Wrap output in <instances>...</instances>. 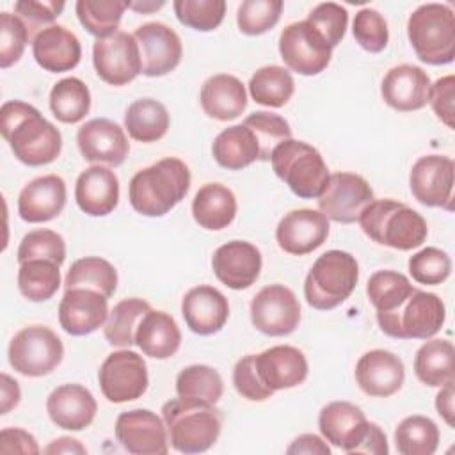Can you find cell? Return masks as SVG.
Masks as SVG:
<instances>
[{
	"label": "cell",
	"mask_w": 455,
	"mask_h": 455,
	"mask_svg": "<svg viewBox=\"0 0 455 455\" xmlns=\"http://www.w3.org/2000/svg\"><path fill=\"white\" fill-rule=\"evenodd\" d=\"M190 171L180 158L167 156L133 174L128 199L135 212L146 217L169 213L188 192Z\"/></svg>",
	"instance_id": "2"
},
{
	"label": "cell",
	"mask_w": 455,
	"mask_h": 455,
	"mask_svg": "<svg viewBox=\"0 0 455 455\" xmlns=\"http://www.w3.org/2000/svg\"><path fill=\"white\" fill-rule=\"evenodd\" d=\"M151 309L149 302L144 299H123L117 302L103 325V334L107 341L114 347H132L135 345V332L142 316Z\"/></svg>",
	"instance_id": "41"
},
{
	"label": "cell",
	"mask_w": 455,
	"mask_h": 455,
	"mask_svg": "<svg viewBox=\"0 0 455 455\" xmlns=\"http://www.w3.org/2000/svg\"><path fill=\"white\" fill-rule=\"evenodd\" d=\"M66 196V183L60 176H39L21 188L18 196V213L30 224L48 222L64 210Z\"/></svg>",
	"instance_id": "28"
},
{
	"label": "cell",
	"mask_w": 455,
	"mask_h": 455,
	"mask_svg": "<svg viewBox=\"0 0 455 455\" xmlns=\"http://www.w3.org/2000/svg\"><path fill=\"white\" fill-rule=\"evenodd\" d=\"M407 36L416 57L430 66L455 59V14L446 4H423L407 21Z\"/></svg>",
	"instance_id": "6"
},
{
	"label": "cell",
	"mask_w": 455,
	"mask_h": 455,
	"mask_svg": "<svg viewBox=\"0 0 455 455\" xmlns=\"http://www.w3.org/2000/svg\"><path fill=\"white\" fill-rule=\"evenodd\" d=\"M9 364L25 377L52 373L64 357L60 338L44 325L23 327L9 343Z\"/></svg>",
	"instance_id": "9"
},
{
	"label": "cell",
	"mask_w": 455,
	"mask_h": 455,
	"mask_svg": "<svg viewBox=\"0 0 455 455\" xmlns=\"http://www.w3.org/2000/svg\"><path fill=\"white\" fill-rule=\"evenodd\" d=\"M178 398L192 403L215 405L224 393L220 373L206 364H190L176 377Z\"/></svg>",
	"instance_id": "37"
},
{
	"label": "cell",
	"mask_w": 455,
	"mask_h": 455,
	"mask_svg": "<svg viewBox=\"0 0 455 455\" xmlns=\"http://www.w3.org/2000/svg\"><path fill=\"white\" fill-rule=\"evenodd\" d=\"M91 108L89 87L76 76L59 80L50 91V110L66 124L80 123Z\"/></svg>",
	"instance_id": "40"
},
{
	"label": "cell",
	"mask_w": 455,
	"mask_h": 455,
	"mask_svg": "<svg viewBox=\"0 0 455 455\" xmlns=\"http://www.w3.org/2000/svg\"><path fill=\"white\" fill-rule=\"evenodd\" d=\"M64 288H89L110 299L117 288V272L110 261L100 256H85L69 267Z\"/></svg>",
	"instance_id": "38"
},
{
	"label": "cell",
	"mask_w": 455,
	"mask_h": 455,
	"mask_svg": "<svg viewBox=\"0 0 455 455\" xmlns=\"http://www.w3.org/2000/svg\"><path fill=\"white\" fill-rule=\"evenodd\" d=\"M135 345L148 357L169 359L181 345V332L169 313L149 309L137 327Z\"/></svg>",
	"instance_id": "32"
},
{
	"label": "cell",
	"mask_w": 455,
	"mask_h": 455,
	"mask_svg": "<svg viewBox=\"0 0 455 455\" xmlns=\"http://www.w3.org/2000/svg\"><path fill=\"white\" fill-rule=\"evenodd\" d=\"M409 274L419 284H441L451 274L450 256L437 247H425L411 256Z\"/></svg>",
	"instance_id": "50"
},
{
	"label": "cell",
	"mask_w": 455,
	"mask_h": 455,
	"mask_svg": "<svg viewBox=\"0 0 455 455\" xmlns=\"http://www.w3.org/2000/svg\"><path fill=\"white\" fill-rule=\"evenodd\" d=\"M76 144L82 156L98 165L107 164L117 167L130 153L124 130L105 117H96L82 124L76 132Z\"/></svg>",
	"instance_id": "18"
},
{
	"label": "cell",
	"mask_w": 455,
	"mask_h": 455,
	"mask_svg": "<svg viewBox=\"0 0 455 455\" xmlns=\"http://www.w3.org/2000/svg\"><path fill=\"white\" fill-rule=\"evenodd\" d=\"M270 164L277 178L302 199H318L331 176L320 151L295 139L283 140L272 151Z\"/></svg>",
	"instance_id": "7"
},
{
	"label": "cell",
	"mask_w": 455,
	"mask_h": 455,
	"mask_svg": "<svg viewBox=\"0 0 455 455\" xmlns=\"http://www.w3.org/2000/svg\"><path fill=\"white\" fill-rule=\"evenodd\" d=\"M215 162L229 171H240L261 158V146L254 132L242 124L224 128L212 144Z\"/></svg>",
	"instance_id": "33"
},
{
	"label": "cell",
	"mask_w": 455,
	"mask_h": 455,
	"mask_svg": "<svg viewBox=\"0 0 455 455\" xmlns=\"http://www.w3.org/2000/svg\"><path fill=\"white\" fill-rule=\"evenodd\" d=\"M261 252L245 240H231L220 245L212 256V268L217 279L231 290H245L259 277Z\"/></svg>",
	"instance_id": "21"
},
{
	"label": "cell",
	"mask_w": 455,
	"mask_h": 455,
	"mask_svg": "<svg viewBox=\"0 0 455 455\" xmlns=\"http://www.w3.org/2000/svg\"><path fill=\"white\" fill-rule=\"evenodd\" d=\"M254 364L263 384L274 393L295 387L307 377L306 355L290 345H277L254 354Z\"/></svg>",
	"instance_id": "25"
},
{
	"label": "cell",
	"mask_w": 455,
	"mask_h": 455,
	"mask_svg": "<svg viewBox=\"0 0 455 455\" xmlns=\"http://www.w3.org/2000/svg\"><path fill=\"white\" fill-rule=\"evenodd\" d=\"M172 7L180 23L199 32L215 30L226 14L224 0H176Z\"/></svg>",
	"instance_id": "46"
},
{
	"label": "cell",
	"mask_w": 455,
	"mask_h": 455,
	"mask_svg": "<svg viewBox=\"0 0 455 455\" xmlns=\"http://www.w3.org/2000/svg\"><path fill=\"white\" fill-rule=\"evenodd\" d=\"M370 183L354 172H334L318 197L320 212L334 222L352 224L359 220L363 210L373 201Z\"/></svg>",
	"instance_id": "14"
},
{
	"label": "cell",
	"mask_w": 455,
	"mask_h": 455,
	"mask_svg": "<svg viewBox=\"0 0 455 455\" xmlns=\"http://www.w3.org/2000/svg\"><path fill=\"white\" fill-rule=\"evenodd\" d=\"M36 62L50 73L71 71L82 59L78 37L62 25H50L32 39Z\"/></svg>",
	"instance_id": "30"
},
{
	"label": "cell",
	"mask_w": 455,
	"mask_h": 455,
	"mask_svg": "<svg viewBox=\"0 0 455 455\" xmlns=\"http://www.w3.org/2000/svg\"><path fill=\"white\" fill-rule=\"evenodd\" d=\"M181 315L192 332L210 336L226 325L229 318V302L217 288L199 284L185 293L181 300Z\"/></svg>",
	"instance_id": "23"
},
{
	"label": "cell",
	"mask_w": 455,
	"mask_h": 455,
	"mask_svg": "<svg viewBox=\"0 0 455 455\" xmlns=\"http://www.w3.org/2000/svg\"><path fill=\"white\" fill-rule=\"evenodd\" d=\"M0 132L14 156L28 167L52 164L60 155L62 135L59 128L25 101L12 100L2 105Z\"/></svg>",
	"instance_id": "1"
},
{
	"label": "cell",
	"mask_w": 455,
	"mask_h": 455,
	"mask_svg": "<svg viewBox=\"0 0 455 455\" xmlns=\"http://www.w3.org/2000/svg\"><path fill=\"white\" fill-rule=\"evenodd\" d=\"M133 37L139 44L142 73L146 76H164L181 62V39L169 25L160 21L144 23L133 32Z\"/></svg>",
	"instance_id": "17"
},
{
	"label": "cell",
	"mask_w": 455,
	"mask_h": 455,
	"mask_svg": "<svg viewBox=\"0 0 455 455\" xmlns=\"http://www.w3.org/2000/svg\"><path fill=\"white\" fill-rule=\"evenodd\" d=\"M126 4H128V9H133V11L142 12V14L153 12V11H156V9H160V7L165 5L164 0H160V2H153V0H146V2H126Z\"/></svg>",
	"instance_id": "63"
},
{
	"label": "cell",
	"mask_w": 455,
	"mask_h": 455,
	"mask_svg": "<svg viewBox=\"0 0 455 455\" xmlns=\"http://www.w3.org/2000/svg\"><path fill=\"white\" fill-rule=\"evenodd\" d=\"M46 411L59 428L78 432L92 423L98 403L87 387L80 384H62L48 395Z\"/></svg>",
	"instance_id": "26"
},
{
	"label": "cell",
	"mask_w": 455,
	"mask_h": 455,
	"mask_svg": "<svg viewBox=\"0 0 455 455\" xmlns=\"http://www.w3.org/2000/svg\"><path fill=\"white\" fill-rule=\"evenodd\" d=\"M283 11L281 0H243L236 11L240 32L259 36L277 25Z\"/></svg>",
	"instance_id": "48"
},
{
	"label": "cell",
	"mask_w": 455,
	"mask_h": 455,
	"mask_svg": "<svg viewBox=\"0 0 455 455\" xmlns=\"http://www.w3.org/2000/svg\"><path fill=\"white\" fill-rule=\"evenodd\" d=\"M453 98H455V76L446 75L430 84L428 103L434 114L448 128H453Z\"/></svg>",
	"instance_id": "56"
},
{
	"label": "cell",
	"mask_w": 455,
	"mask_h": 455,
	"mask_svg": "<svg viewBox=\"0 0 455 455\" xmlns=\"http://www.w3.org/2000/svg\"><path fill=\"white\" fill-rule=\"evenodd\" d=\"M98 382L103 396L112 403L137 400L149 384L146 361L128 348L112 352L98 370Z\"/></svg>",
	"instance_id": "10"
},
{
	"label": "cell",
	"mask_w": 455,
	"mask_h": 455,
	"mask_svg": "<svg viewBox=\"0 0 455 455\" xmlns=\"http://www.w3.org/2000/svg\"><path fill=\"white\" fill-rule=\"evenodd\" d=\"M405 380L402 359L382 348L364 352L355 364V382L363 393L375 398H387L400 391Z\"/></svg>",
	"instance_id": "22"
},
{
	"label": "cell",
	"mask_w": 455,
	"mask_h": 455,
	"mask_svg": "<svg viewBox=\"0 0 455 455\" xmlns=\"http://www.w3.org/2000/svg\"><path fill=\"white\" fill-rule=\"evenodd\" d=\"M124 9L128 4L123 0H78L75 4L78 21L96 39L117 30Z\"/></svg>",
	"instance_id": "45"
},
{
	"label": "cell",
	"mask_w": 455,
	"mask_h": 455,
	"mask_svg": "<svg viewBox=\"0 0 455 455\" xmlns=\"http://www.w3.org/2000/svg\"><path fill=\"white\" fill-rule=\"evenodd\" d=\"M192 215L201 228L220 231L235 220L236 197L222 183H206L194 196Z\"/></svg>",
	"instance_id": "34"
},
{
	"label": "cell",
	"mask_w": 455,
	"mask_h": 455,
	"mask_svg": "<svg viewBox=\"0 0 455 455\" xmlns=\"http://www.w3.org/2000/svg\"><path fill=\"white\" fill-rule=\"evenodd\" d=\"M387 439L386 434L380 430L379 425L368 423V428L361 439V443L355 446L354 453H370V455H387Z\"/></svg>",
	"instance_id": "58"
},
{
	"label": "cell",
	"mask_w": 455,
	"mask_h": 455,
	"mask_svg": "<svg viewBox=\"0 0 455 455\" xmlns=\"http://www.w3.org/2000/svg\"><path fill=\"white\" fill-rule=\"evenodd\" d=\"M251 322L267 336H288L299 327L300 304L284 284H268L252 297Z\"/></svg>",
	"instance_id": "13"
},
{
	"label": "cell",
	"mask_w": 455,
	"mask_h": 455,
	"mask_svg": "<svg viewBox=\"0 0 455 455\" xmlns=\"http://www.w3.org/2000/svg\"><path fill=\"white\" fill-rule=\"evenodd\" d=\"M116 439L133 455H165L169 439L164 418L149 409L124 411L116 419Z\"/></svg>",
	"instance_id": "16"
},
{
	"label": "cell",
	"mask_w": 455,
	"mask_h": 455,
	"mask_svg": "<svg viewBox=\"0 0 455 455\" xmlns=\"http://www.w3.org/2000/svg\"><path fill=\"white\" fill-rule=\"evenodd\" d=\"M359 281V265L350 252L332 249L316 258L304 281L307 304L329 311L343 304Z\"/></svg>",
	"instance_id": "5"
},
{
	"label": "cell",
	"mask_w": 455,
	"mask_h": 455,
	"mask_svg": "<svg viewBox=\"0 0 455 455\" xmlns=\"http://www.w3.org/2000/svg\"><path fill=\"white\" fill-rule=\"evenodd\" d=\"M395 444L402 455H432L439 446V428L427 416H407L395 430Z\"/></svg>",
	"instance_id": "43"
},
{
	"label": "cell",
	"mask_w": 455,
	"mask_h": 455,
	"mask_svg": "<svg viewBox=\"0 0 455 455\" xmlns=\"http://www.w3.org/2000/svg\"><path fill=\"white\" fill-rule=\"evenodd\" d=\"M357 222L370 240L398 251L419 247L428 235L421 213L393 199H373Z\"/></svg>",
	"instance_id": "3"
},
{
	"label": "cell",
	"mask_w": 455,
	"mask_h": 455,
	"mask_svg": "<svg viewBox=\"0 0 455 455\" xmlns=\"http://www.w3.org/2000/svg\"><path fill=\"white\" fill-rule=\"evenodd\" d=\"M331 46H338L347 32L348 25V12L343 5L336 2H323L311 9L306 20Z\"/></svg>",
	"instance_id": "52"
},
{
	"label": "cell",
	"mask_w": 455,
	"mask_h": 455,
	"mask_svg": "<svg viewBox=\"0 0 455 455\" xmlns=\"http://www.w3.org/2000/svg\"><path fill=\"white\" fill-rule=\"evenodd\" d=\"M199 100L204 114L217 121L236 119L247 107L245 85L228 73L210 76L201 87Z\"/></svg>",
	"instance_id": "31"
},
{
	"label": "cell",
	"mask_w": 455,
	"mask_h": 455,
	"mask_svg": "<svg viewBox=\"0 0 455 455\" xmlns=\"http://www.w3.org/2000/svg\"><path fill=\"white\" fill-rule=\"evenodd\" d=\"M169 112L164 103L153 98L133 101L124 112V128L133 140L156 142L169 130Z\"/></svg>",
	"instance_id": "36"
},
{
	"label": "cell",
	"mask_w": 455,
	"mask_h": 455,
	"mask_svg": "<svg viewBox=\"0 0 455 455\" xmlns=\"http://www.w3.org/2000/svg\"><path fill=\"white\" fill-rule=\"evenodd\" d=\"M60 265L50 259H30L20 265L18 288L30 302H44L60 288Z\"/></svg>",
	"instance_id": "42"
},
{
	"label": "cell",
	"mask_w": 455,
	"mask_h": 455,
	"mask_svg": "<svg viewBox=\"0 0 455 455\" xmlns=\"http://www.w3.org/2000/svg\"><path fill=\"white\" fill-rule=\"evenodd\" d=\"M453 384H455V380L441 386V391L435 396V409H437L439 416H443V419L450 427H455V419H453L455 418V407H453L455 389H453Z\"/></svg>",
	"instance_id": "60"
},
{
	"label": "cell",
	"mask_w": 455,
	"mask_h": 455,
	"mask_svg": "<svg viewBox=\"0 0 455 455\" xmlns=\"http://www.w3.org/2000/svg\"><path fill=\"white\" fill-rule=\"evenodd\" d=\"M430 78L419 66L400 64L382 78V100L398 112L419 110L428 103Z\"/></svg>",
	"instance_id": "24"
},
{
	"label": "cell",
	"mask_w": 455,
	"mask_h": 455,
	"mask_svg": "<svg viewBox=\"0 0 455 455\" xmlns=\"http://www.w3.org/2000/svg\"><path fill=\"white\" fill-rule=\"evenodd\" d=\"M108 299L89 288H69L59 304V323L71 336H85L105 325Z\"/></svg>",
	"instance_id": "20"
},
{
	"label": "cell",
	"mask_w": 455,
	"mask_h": 455,
	"mask_svg": "<svg viewBox=\"0 0 455 455\" xmlns=\"http://www.w3.org/2000/svg\"><path fill=\"white\" fill-rule=\"evenodd\" d=\"M30 36L25 23L12 12L0 14V68L5 69L16 64L28 43Z\"/></svg>",
	"instance_id": "53"
},
{
	"label": "cell",
	"mask_w": 455,
	"mask_h": 455,
	"mask_svg": "<svg viewBox=\"0 0 455 455\" xmlns=\"http://www.w3.org/2000/svg\"><path fill=\"white\" fill-rule=\"evenodd\" d=\"M455 164L450 156H419L409 174V187L416 201L430 208L451 210Z\"/></svg>",
	"instance_id": "15"
},
{
	"label": "cell",
	"mask_w": 455,
	"mask_h": 455,
	"mask_svg": "<svg viewBox=\"0 0 455 455\" xmlns=\"http://www.w3.org/2000/svg\"><path fill=\"white\" fill-rule=\"evenodd\" d=\"M243 124L249 126L259 140L261 158L270 160L272 151L286 139H291V128L288 121L272 112H254L243 119Z\"/></svg>",
	"instance_id": "49"
},
{
	"label": "cell",
	"mask_w": 455,
	"mask_h": 455,
	"mask_svg": "<svg viewBox=\"0 0 455 455\" xmlns=\"http://www.w3.org/2000/svg\"><path fill=\"white\" fill-rule=\"evenodd\" d=\"M453 357L455 350L451 341L428 338L414 355V373L423 384L441 387L455 380Z\"/></svg>",
	"instance_id": "35"
},
{
	"label": "cell",
	"mask_w": 455,
	"mask_h": 455,
	"mask_svg": "<svg viewBox=\"0 0 455 455\" xmlns=\"http://www.w3.org/2000/svg\"><path fill=\"white\" fill-rule=\"evenodd\" d=\"M412 291L414 286L407 275L395 270H379L370 275L366 284L368 300L377 309V315L393 313L407 300Z\"/></svg>",
	"instance_id": "44"
},
{
	"label": "cell",
	"mask_w": 455,
	"mask_h": 455,
	"mask_svg": "<svg viewBox=\"0 0 455 455\" xmlns=\"http://www.w3.org/2000/svg\"><path fill=\"white\" fill-rule=\"evenodd\" d=\"M368 423L370 421L364 412L345 400L327 403L318 416V428L323 439L348 455H352L355 446L361 443Z\"/></svg>",
	"instance_id": "27"
},
{
	"label": "cell",
	"mask_w": 455,
	"mask_h": 455,
	"mask_svg": "<svg viewBox=\"0 0 455 455\" xmlns=\"http://www.w3.org/2000/svg\"><path fill=\"white\" fill-rule=\"evenodd\" d=\"M16 256L20 265L30 259H50L62 265L66 259V242L57 231L34 229L21 238Z\"/></svg>",
	"instance_id": "47"
},
{
	"label": "cell",
	"mask_w": 455,
	"mask_h": 455,
	"mask_svg": "<svg viewBox=\"0 0 455 455\" xmlns=\"http://www.w3.org/2000/svg\"><path fill=\"white\" fill-rule=\"evenodd\" d=\"M0 453H23L37 455L39 446L36 437L23 428H2L0 432Z\"/></svg>",
	"instance_id": "57"
},
{
	"label": "cell",
	"mask_w": 455,
	"mask_h": 455,
	"mask_svg": "<svg viewBox=\"0 0 455 455\" xmlns=\"http://www.w3.org/2000/svg\"><path fill=\"white\" fill-rule=\"evenodd\" d=\"M286 453H290V455H300V453L331 455V448L322 437H318L315 434H302L291 441V444L286 448Z\"/></svg>",
	"instance_id": "59"
},
{
	"label": "cell",
	"mask_w": 455,
	"mask_h": 455,
	"mask_svg": "<svg viewBox=\"0 0 455 455\" xmlns=\"http://www.w3.org/2000/svg\"><path fill=\"white\" fill-rule=\"evenodd\" d=\"M75 199L78 208L91 217H103L119 203V180L103 165H91L76 178Z\"/></svg>",
	"instance_id": "29"
},
{
	"label": "cell",
	"mask_w": 455,
	"mask_h": 455,
	"mask_svg": "<svg viewBox=\"0 0 455 455\" xmlns=\"http://www.w3.org/2000/svg\"><path fill=\"white\" fill-rule=\"evenodd\" d=\"M92 64L96 75L110 85H126L142 73L139 44L133 34L116 30L98 37L92 44Z\"/></svg>",
	"instance_id": "11"
},
{
	"label": "cell",
	"mask_w": 455,
	"mask_h": 455,
	"mask_svg": "<svg viewBox=\"0 0 455 455\" xmlns=\"http://www.w3.org/2000/svg\"><path fill=\"white\" fill-rule=\"evenodd\" d=\"M251 98L265 107H284L293 92L295 82L291 73L283 66H263L249 80Z\"/></svg>",
	"instance_id": "39"
},
{
	"label": "cell",
	"mask_w": 455,
	"mask_h": 455,
	"mask_svg": "<svg viewBox=\"0 0 455 455\" xmlns=\"http://www.w3.org/2000/svg\"><path fill=\"white\" fill-rule=\"evenodd\" d=\"M352 34L357 44L370 53L382 52L389 41V30L384 16L371 7L357 11L352 23Z\"/></svg>",
	"instance_id": "51"
},
{
	"label": "cell",
	"mask_w": 455,
	"mask_h": 455,
	"mask_svg": "<svg viewBox=\"0 0 455 455\" xmlns=\"http://www.w3.org/2000/svg\"><path fill=\"white\" fill-rule=\"evenodd\" d=\"M21 391L14 379H11L7 373H2V405L0 414H7L11 409H14L20 403Z\"/></svg>",
	"instance_id": "61"
},
{
	"label": "cell",
	"mask_w": 455,
	"mask_h": 455,
	"mask_svg": "<svg viewBox=\"0 0 455 455\" xmlns=\"http://www.w3.org/2000/svg\"><path fill=\"white\" fill-rule=\"evenodd\" d=\"M279 53L291 71L304 76H313L329 66L332 48L304 20L288 25L281 32Z\"/></svg>",
	"instance_id": "12"
},
{
	"label": "cell",
	"mask_w": 455,
	"mask_h": 455,
	"mask_svg": "<svg viewBox=\"0 0 455 455\" xmlns=\"http://www.w3.org/2000/svg\"><path fill=\"white\" fill-rule=\"evenodd\" d=\"M43 451L50 455V453H85L87 450L78 439L64 435V437H59L53 443H50Z\"/></svg>",
	"instance_id": "62"
},
{
	"label": "cell",
	"mask_w": 455,
	"mask_h": 455,
	"mask_svg": "<svg viewBox=\"0 0 455 455\" xmlns=\"http://www.w3.org/2000/svg\"><path fill=\"white\" fill-rule=\"evenodd\" d=\"M162 418L171 446L180 453H203L210 450L222 428V414L215 405L192 403L172 398L164 403Z\"/></svg>",
	"instance_id": "4"
},
{
	"label": "cell",
	"mask_w": 455,
	"mask_h": 455,
	"mask_svg": "<svg viewBox=\"0 0 455 455\" xmlns=\"http://www.w3.org/2000/svg\"><path fill=\"white\" fill-rule=\"evenodd\" d=\"M64 7L62 0H20L14 4V14L25 23L28 36L36 37L57 20Z\"/></svg>",
	"instance_id": "54"
},
{
	"label": "cell",
	"mask_w": 455,
	"mask_h": 455,
	"mask_svg": "<svg viewBox=\"0 0 455 455\" xmlns=\"http://www.w3.org/2000/svg\"><path fill=\"white\" fill-rule=\"evenodd\" d=\"M329 236V219L320 210L299 208L288 212L275 228L277 245L293 256L318 249Z\"/></svg>",
	"instance_id": "19"
},
{
	"label": "cell",
	"mask_w": 455,
	"mask_h": 455,
	"mask_svg": "<svg viewBox=\"0 0 455 455\" xmlns=\"http://www.w3.org/2000/svg\"><path fill=\"white\" fill-rule=\"evenodd\" d=\"M444 318L443 300L435 293L418 288L393 313L377 315L382 332L396 339H428L441 331Z\"/></svg>",
	"instance_id": "8"
},
{
	"label": "cell",
	"mask_w": 455,
	"mask_h": 455,
	"mask_svg": "<svg viewBox=\"0 0 455 455\" xmlns=\"http://www.w3.org/2000/svg\"><path fill=\"white\" fill-rule=\"evenodd\" d=\"M233 384L238 395L251 402H263L274 395L272 389H268L263 380L258 375L256 364H254V354L243 355L236 361L233 368Z\"/></svg>",
	"instance_id": "55"
}]
</instances>
